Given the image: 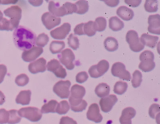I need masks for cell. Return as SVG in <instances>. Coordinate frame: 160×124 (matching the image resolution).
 Returning a JSON list of instances; mask_svg holds the SVG:
<instances>
[{"label":"cell","mask_w":160,"mask_h":124,"mask_svg":"<svg viewBox=\"0 0 160 124\" xmlns=\"http://www.w3.org/2000/svg\"><path fill=\"white\" fill-rule=\"evenodd\" d=\"M71 31V25L68 22H65L60 27L51 31V36L55 39H64L69 33Z\"/></svg>","instance_id":"13"},{"label":"cell","mask_w":160,"mask_h":124,"mask_svg":"<svg viewBox=\"0 0 160 124\" xmlns=\"http://www.w3.org/2000/svg\"><path fill=\"white\" fill-rule=\"evenodd\" d=\"M88 79V75L84 71L79 72L76 76V81L79 83H84L85 81L87 80Z\"/></svg>","instance_id":"44"},{"label":"cell","mask_w":160,"mask_h":124,"mask_svg":"<svg viewBox=\"0 0 160 124\" xmlns=\"http://www.w3.org/2000/svg\"><path fill=\"white\" fill-rule=\"evenodd\" d=\"M85 88L81 85L75 84L71 88V95L69 98L70 107L71 110L75 112H80L86 109L88 103L86 101L82 100L85 95Z\"/></svg>","instance_id":"2"},{"label":"cell","mask_w":160,"mask_h":124,"mask_svg":"<svg viewBox=\"0 0 160 124\" xmlns=\"http://www.w3.org/2000/svg\"><path fill=\"white\" fill-rule=\"evenodd\" d=\"M46 68L48 71L52 72L57 77L64 79L67 73L66 69L61 65L60 62L55 59L51 60L46 65Z\"/></svg>","instance_id":"10"},{"label":"cell","mask_w":160,"mask_h":124,"mask_svg":"<svg viewBox=\"0 0 160 124\" xmlns=\"http://www.w3.org/2000/svg\"><path fill=\"white\" fill-rule=\"evenodd\" d=\"M18 112L21 117L26 118L33 122H38L42 118V113L37 107H28L21 108L18 111Z\"/></svg>","instance_id":"4"},{"label":"cell","mask_w":160,"mask_h":124,"mask_svg":"<svg viewBox=\"0 0 160 124\" xmlns=\"http://www.w3.org/2000/svg\"><path fill=\"white\" fill-rule=\"evenodd\" d=\"M154 54L150 50H145L139 55L141 62L139 64V68L144 72H150L155 67V62H154Z\"/></svg>","instance_id":"3"},{"label":"cell","mask_w":160,"mask_h":124,"mask_svg":"<svg viewBox=\"0 0 160 124\" xmlns=\"http://www.w3.org/2000/svg\"><path fill=\"white\" fill-rule=\"evenodd\" d=\"M70 106L66 100H62L58 103L56 112L59 115L66 114L69 110Z\"/></svg>","instance_id":"34"},{"label":"cell","mask_w":160,"mask_h":124,"mask_svg":"<svg viewBox=\"0 0 160 124\" xmlns=\"http://www.w3.org/2000/svg\"><path fill=\"white\" fill-rule=\"evenodd\" d=\"M83 32L84 34H86L89 37L93 36L94 34H96V31L94 29V22L92 21H90L86 23H84Z\"/></svg>","instance_id":"30"},{"label":"cell","mask_w":160,"mask_h":124,"mask_svg":"<svg viewBox=\"0 0 160 124\" xmlns=\"http://www.w3.org/2000/svg\"><path fill=\"white\" fill-rule=\"evenodd\" d=\"M68 45L72 49L76 50L79 46V42L78 38L73 34H70L68 38Z\"/></svg>","instance_id":"38"},{"label":"cell","mask_w":160,"mask_h":124,"mask_svg":"<svg viewBox=\"0 0 160 124\" xmlns=\"http://www.w3.org/2000/svg\"><path fill=\"white\" fill-rule=\"evenodd\" d=\"M29 2L34 6H39L43 2L42 1H29Z\"/></svg>","instance_id":"50"},{"label":"cell","mask_w":160,"mask_h":124,"mask_svg":"<svg viewBox=\"0 0 160 124\" xmlns=\"http://www.w3.org/2000/svg\"><path fill=\"white\" fill-rule=\"evenodd\" d=\"M5 98H5L4 93L1 91H0V105H2L4 103Z\"/></svg>","instance_id":"51"},{"label":"cell","mask_w":160,"mask_h":124,"mask_svg":"<svg viewBox=\"0 0 160 124\" xmlns=\"http://www.w3.org/2000/svg\"><path fill=\"white\" fill-rule=\"evenodd\" d=\"M65 47V43L63 41H53L51 42L49 45V50L53 54L60 53Z\"/></svg>","instance_id":"28"},{"label":"cell","mask_w":160,"mask_h":124,"mask_svg":"<svg viewBox=\"0 0 160 124\" xmlns=\"http://www.w3.org/2000/svg\"><path fill=\"white\" fill-rule=\"evenodd\" d=\"M104 2L108 6H109L110 7H115L119 4V1H118V0H116V1H104Z\"/></svg>","instance_id":"49"},{"label":"cell","mask_w":160,"mask_h":124,"mask_svg":"<svg viewBox=\"0 0 160 124\" xmlns=\"http://www.w3.org/2000/svg\"><path fill=\"white\" fill-rule=\"evenodd\" d=\"M60 62L68 70H72L74 68L73 63L75 60V55L70 49H66L62 50L61 54L58 55Z\"/></svg>","instance_id":"9"},{"label":"cell","mask_w":160,"mask_h":124,"mask_svg":"<svg viewBox=\"0 0 160 124\" xmlns=\"http://www.w3.org/2000/svg\"><path fill=\"white\" fill-rule=\"evenodd\" d=\"M62 6L64 7L67 15L71 14L76 12L77 8H76V6L75 4L67 2L64 4H63Z\"/></svg>","instance_id":"42"},{"label":"cell","mask_w":160,"mask_h":124,"mask_svg":"<svg viewBox=\"0 0 160 124\" xmlns=\"http://www.w3.org/2000/svg\"><path fill=\"white\" fill-rule=\"evenodd\" d=\"M17 2V1H1V3L6 4H9V3H16Z\"/></svg>","instance_id":"52"},{"label":"cell","mask_w":160,"mask_h":124,"mask_svg":"<svg viewBox=\"0 0 160 124\" xmlns=\"http://www.w3.org/2000/svg\"><path fill=\"white\" fill-rule=\"evenodd\" d=\"M48 9L49 11V12L57 17L67 15L64 7L62 6H60L58 2H55L52 1H50L49 3Z\"/></svg>","instance_id":"20"},{"label":"cell","mask_w":160,"mask_h":124,"mask_svg":"<svg viewBox=\"0 0 160 124\" xmlns=\"http://www.w3.org/2000/svg\"><path fill=\"white\" fill-rule=\"evenodd\" d=\"M126 40L129 44L130 49L133 52H138L144 48V45L138 37L137 32L134 30L128 31L126 36Z\"/></svg>","instance_id":"5"},{"label":"cell","mask_w":160,"mask_h":124,"mask_svg":"<svg viewBox=\"0 0 160 124\" xmlns=\"http://www.w3.org/2000/svg\"><path fill=\"white\" fill-rule=\"evenodd\" d=\"M87 118L95 123H100L102 120V116L100 113L99 108L97 103H92L86 113Z\"/></svg>","instance_id":"16"},{"label":"cell","mask_w":160,"mask_h":124,"mask_svg":"<svg viewBox=\"0 0 160 124\" xmlns=\"http://www.w3.org/2000/svg\"><path fill=\"white\" fill-rule=\"evenodd\" d=\"M2 17H3V14H2V12L0 11V19H1Z\"/></svg>","instance_id":"53"},{"label":"cell","mask_w":160,"mask_h":124,"mask_svg":"<svg viewBox=\"0 0 160 124\" xmlns=\"http://www.w3.org/2000/svg\"><path fill=\"white\" fill-rule=\"evenodd\" d=\"M124 2L126 3L128 5H129V6H131V7H137L138 6L141 2V0H130V1H128V0H126L124 1Z\"/></svg>","instance_id":"48"},{"label":"cell","mask_w":160,"mask_h":124,"mask_svg":"<svg viewBox=\"0 0 160 124\" xmlns=\"http://www.w3.org/2000/svg\"><path fill=\"white\" fill-rule=\"evenodd\" d=\"M49 41V37L47 34L44 33L40 34L36 39V44L38 45V47H44Z\"/></svg>","instance_id":"37"},{"label":"cell","mask_w":160,"mask_h":124,"mask_svg":"<svg viewBox=\"0 0 160 124\" xmlns=\"http://www.w3.org/2000/svg\"><path fill=\"white\" fill-rule=\"evenodd\" d=\"M29 82V77L26 74H21L18 75L15 79V83L18 86H24Z\"/></svg>","instance_id":"41"},{"label":"cell","mask_w":160,"mask_h":124,"mask_svg":"<svg viewBox=\"0 0 160 124\" xmlns=\"http://www.w3.org/2000/svg\"><path fill=\"white\" fill-rule=\"evenodd\" d=\"M142 82V74L138 70H136L132 74V79L131 83L134 88H137L140 86Z\"/></svg>","instance_id":"36"},{"label":"cell","mask_w":160,"mask_h":124,"mask_svg":"<svg viewBox=\"0 0 160 124\" xmlns=\"http://www.w3.org/2000/svg\"><path fill=\"white\" fill-rule=\"evenodd\" d=\"M41 21L43 25L48 30H51L55 26H58L61 23V19L57 17L49 12H45L42 15Z\"/></svg>","instance_id":"12"},{"label":"cell","mask_w":160,"mask_h":124,"mask_svg":"<svg viewBox=\"0 0 160 124\" xmlns=\"http://www.w3.org/2000/svg\"><path fill=\"white\" fill-rule=\"evenodd\" d=\"M117 101L118 98L115 95H109L102 98L99 100V105L101 110L105 113L109 112Z\"/></svg>","instance_id":"15"},{"label":"cell","mask_w":160,"mask_h":124,"mask_svg":"<svg viewBox=\"0 0 160 124\" xmlns=\"http://www.w3.org/2000/svg\"><path fill=\"white\" fill-rule=\"evenodd\" d=\"M14 27L10 21L6 18L0 19V31H12Z\"/></svg>","instance_id":"39"},{"label":"cell","mask_w":160,"mask_h":124,"mask_svg":"<svg viewBox=\"0 0 160 124\" xmlns=\"http://www.w3.org/2000/svg\"><path fill=\"white\" fill-rule=\"evenodd\" d=\"M36 36L30 29L20 26L13 32V41L15 45L20 50H28L36 44Z\"/></svg>","instance_id":"1"},{"label":"cell","mask_w":160,"mask_h":124,"mask_svg":"<svg viewBox=\"0 0 160 124\" xmlns=\"http://www.w3.org/2000/svg\"><path fill=\"white\" fill-rule=\"evenodd\" d=\"M59 124H78L77 122L72 118L69 117H61Z\"/></svg>","instance_id":"45"},{"label":"cell","mask_w":160,"mask_h":124,"mask_svg":"<svg viewBox=\"0 0 160 124\" xmlns=\"http://www.w3.org/2000/svg\"><path fill=\"white\" fill-rule=\"evenodd\" d=\"M7 73V67L3 64H0V83L2 82Z\"/></svg>","instance_id":"47"},{"label":"cell","mask_w":160,"mask_h":124,"mask_svg":"<svg viewBox=\"0 0 160 124\" xmlns=\"http://www.w3.org/2000/svg\"><path fill=\"white\" fill-rule=\"evenodd\" d=\"M31 92L29 90H22L17 95L16 98V102L18 104L22 105H28L31 101Z\"/></svg>","instance_id":"23"},{"label":"cell","mask_w":160,"mask_h":124,"mask_svg":"<svg viewBox=\"0 0 160 124\" xmlns=\"http://www.w3.org/2000/svg\"><path fill=\"white\" fill-rule=\"evenodd\" d=\"M144 7L148 12H154L158 11V1L156 0H146Z\"/></svg>","instance_id":"33"},{"label":"cell","mask_w":160,"mask_h":124,"mask_svg":"<svg viewBox=\"0 0 160 124\" xmlns=\"http://www.w3.org/2000/svg\"><path fill=\"white\" fill-rule=\"evenodd\" d=\"M0 4H1V1H0Z\"/></svg>","instance_id":"54"},{"label":"cell","mask_w":160,"mask_h":124,"mask_svg":"<svg viewBox=\"0 0 160 124\" xmlns=\"http://www.w3.org/2000/svg\"><path fill=\"white\" fill-rule=\"evenodd\" d=\"M83 26L84 23H81L78 24L74 29V32L75 34L79 35V36H82L84 35V32H83Z\"/></svg>","instance_id":"46"},{"label":"cell","mask_w":160,"mask_h":124,"mask_svg":"<svg viewBox=\"0 0 160 124\" xmlns=\"http://www.w3.org/2000/svg\"><path fill=\"white\" fill-rule=\"evenodd\" d=\"M109 27L113 31H118L124 27V23L118 17L113 16L109 19Z\"/></svg>","instance_id":"25"},{"label":"cell","mask_w":160,"mask_h":124,"mask_svg":"<svg viewBox=\"0 0 160 124\" xmlns=\"http://www.w3.org/2000/svg\"><path fill=\"white\" fill-rule=\"evenodd\" d=\"M148 31L154 34H160V16L159 14L150 15L148 17Z\"/></svg>","instance_id":"17"},{"label":"cell","mask_w":160,"mask_h":124,"mask_svg":"<svg viewBox=\"0 0 160 124\" xmlns=\"http://www.w3.org/2000/svg\"><path fill=\"white\" fill-rule=\"evenodd\" d=\"M159 37L158 36L149 35L148 34H142L141 36L140 40L142 44L146 45L150 48H154L156 45V43L158 41Z\"/></svg>","instance_id":"21"},{"label":"cell","mask_w":160,"mask_h":124,"mask_svg":"<svg viewBox=\"0 0 160 124\" xmlns=\"http://www.w3.org/2000/svg\"><path fill=\"white\" fill-rule=\"evenodd\" d=\"M69 80H59L53 87V92L61 98H67L70 94Z\"/></svg>","instance_id":"7"},{"label":"cell","mask_w":160,"mask_h":124,"mask_svg":"<svg viewBox=\"0 0 160 124\" xmlns=\"http://www.w3.org/2000/svg\"><path fill=\"white\" fill-rule=\"evenodd\" d=\"M104 46L107 50L113 52L118 49V42L115 38L112 37H108L104 41Z\"/></svg>","instance_id":"27"},{"label":"cell","mask_w":160,"mask_h":124,"mask_svg":"<svg viewBox=\"0 0 160 124\" xmlns=\"http://www.w3.org/2000/svg\"><path fill=\"white\" fill-rule=\"evenodd\" d=\"M22 9L18 6H12L4 11V14L11 18L10 21L14 27L16 29L18 27L20 19L21 18Z\"/></svg>","instance_id":"6"},{"label":"cell","mask_w":160,"mask_h":124,"mask_svg":"<svg viewBox=\"0 0 160 124\" xmlns=\"http://www.w3.org/2000/svg\"><path fill=\"white\" fill-rule=\"evenodd\" d=\"M29 71L33 74L39 72H44L46 70V60L41 57L31 62L28 65Z\"/></svg>","instance_id":"18"},{"label":"cell","mask_w":160,"mask_h":124,"mask_svg":"<svg viewBox=\"0 0 160 124\" xmlns=\"http://www.w3.org/2000/svg\"><path fill=\"white\" fill-rule=\"evenodd\" d=\"M43 52V49L39 47L34 46L31 49L22 52L21 57L25 62H29L36 59Z\"/></svg>","instance_id":"14"},{"label":"cell","mask_w":160,"mask_h":124,"mask_svg":"<svg viewBox=\"0 0 160 124\" xmlns=\"http://www.w3.org/2000/svg\"><path fill=\"white\" fill-rule=\"evenodd\" d=\"M9 120V112L4 108L0 109V124H6Z\"/></svg>","instance_id":"43"},{"label":"cell","mask_w":160,"mask_h":124,"mask_svg":"<svg viewBox=\"0 0 160 124\" xmlns=\"http://www.w3.org/2000/svg\"><path fill=\"white\" fill-rule=\"evenodd\" d=\"M76 6V13L79 14H85L89 9V5L87 1H78L75 4Z\"/></svg>","instance_id":"32"},{"label":"cell","mask_w":160,"mask_h":124,"mask_svg":"<svg viewBox=\"0 0 160 124\" xmlns=\"http://www.w3.org/2000/svg\"><path fill=\"white\" fill-rule=\"evenodd\" d=\"M58 104V102L56 100H51L42 106L41 112L42 113H55Z\"/></svg>","instance_id":"26"},{"label":"cell","mask_w":160,"mask_h":124,"mask_svg":"<svg viewBox=\"0 0 160 124\" xmlns=\"http://www.w3.org/2000/svg\"><path fill=\"white\" fill-rule=\"evenodd\" d=\"M111 74L113 76L119 77L121 79L129 81L131 80V75L129 71L126 70L124 64L121 62H115L111 67Z\"/></svg>","instance_id":"11"},{"label":"cell","mask_w":160,"mask_h":124,"mask_svg":"<svg viewBox=\"0 0 160 124\" xmlns=\"http://www.w3.org/2000/svg\"><path fill=\"white\" fill-rule=\"evenodd\" d=\"M127 88H128V83H127L122 82V81H118L115 83V85L114 86L113 92L116 94L122 95L124 93H125Z\"/></svg>","instance_id":"31"},{"label":"cell","mask_w":160,"mask_h":124,"mask_svg":"<svg viewBox=\"0 0 160 124\" xmlns=\"http://www.w3.org/2000/svg\"><path fill=\"white\" fill-rule=\"evenodd\" d=\"M117 15L124 21L131 20L134 16V12L132 9L126 7L120 6L116 11Z\"/></svg>","instance_id":"22"},{"label":"cell","mask_w":160,"mask_h":124,"mask_svg":"<svg viewBox=\"0 0 160 124\" xmlns=\"http://www.w3.org/2000/svg\"><path fill=\"white\" fill-rule=\"evenodd\" d=\"M109 67V62L106 60H102L98 64L92 65L89 69L88 72L92 78H98L104 74L108 70Z\"/></svg>","instance_id":"8"},{"label":"cell","mask_w":160,"mask_h":124,"mask_svg":"<svg viewBox=\"0 0 160 124\" xmlns=\"http://www.w3.org/2000/svg\"><path fill=\"white\" fill-rule=\"evenodd\" d=\"M136 115V110L132 107H126L122 111L119 118L121 124H131V119Z\"/></svg>","instance_id":"19"},{"label":"cell","mask_w":160,"mask_h":124,"mask_svg":"<svg viewBox=\"0 0 160 124\" xmlns=\"http://www.w3.org/2000/svg\"><path fill=\"white\" fill-rule=\"evenodd\" d=\"M160 112V107L158 104L153 103L149 108V115L153 119H156L159 117Z\"/></svg>","instance_id":"40"},{"label":"cell","mask_w":160,"mask_h":124,"mask_svg":"<svg viewBox=\"0 0 160 124\" xmlns=\"http://www.w3.org/2000/svg\"><path fill=\"white\" fill-rule=\"evenodd\" d=\"M94 92L98 97L103 98L109 95L110 92V87L106 83H101L96 87Z\"/></svg>","instance_id":"24"},{"label":"cell","mask_w":160,"mask_h":124,"mask_svg":"<svg viewBox=\"0 0 160 124\" xmlns=\"http://www.w3.org/2000/svg\"><path fill=\"white\" fill-rule=\"evenodd\" d=\"M94 27L96 31L102 32L106 27V20L103 17H98L94 22Z\"/></svg>","instance_id":"29"},{"label":"cell","mask_w":160,"mask_h":124,"mask_svg":"<svg viewBox=\"0 0 160 124\" xmlns=\"http://www.w3.org/2000/svg\"><path fill=\"white\" fill-rule=\"evenodd\" d=\"M8 112H9V120L8 122V124H16L21 121V117L19 115L18 112L16 110H11L8 111Z\"/></svg>","instance_id":"35"}]
</instances>
